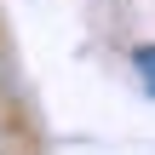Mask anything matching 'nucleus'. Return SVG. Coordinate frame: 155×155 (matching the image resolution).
Returning a JSON list of instances; mask_svg holds the SVG:
<instances>
[{"label":"nucleus","instance_id":"f257e3e1","mask_svg":"<svg viewBox=\"0 0 155 155\" xmlns=\"http://www.w3.org/2000/svg\"><path fill=\"white\" fill-rule=\"evenodd\" d=\"M132 69H138V81L155 92V46H138V52H132Z\"/></svg>","mask_w":155,"mask_h":155}]
</instances>
